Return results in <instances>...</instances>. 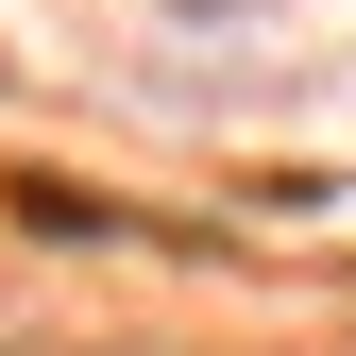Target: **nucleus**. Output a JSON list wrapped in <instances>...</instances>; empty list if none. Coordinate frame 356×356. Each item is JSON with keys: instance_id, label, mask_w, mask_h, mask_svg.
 <instances>
[]
</instances>
